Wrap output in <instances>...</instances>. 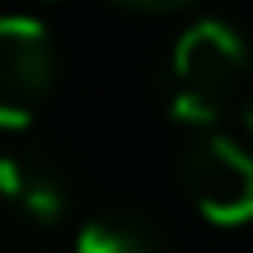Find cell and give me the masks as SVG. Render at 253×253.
<instances>
[{"label":"cell","instance_id":"1","mask_svg":"<svg viewBox=\"0 0 253 253\" xmlns=\"http://www.w3.org/2000/svg\"><path fill=\"white\" fill-rule=\"evenodd\" d=\"M249 42L225 19H192L164 61V108L192 131H211L230 108H244Z\"/></svg>","mask_w":253,"mask_h":253},{"label":"cell","instance_id":"2","mask_svg":"<svg viewBox=\"0 0 253 253\" xmlns=\"http://www.w3.org/2000/svg\"><path fill=\"white\" fill-rule=\"evenodd\" d=\"M178 183L192 211L211 225L253 220V150L225 131H192L178 150Z\"/></svg>","mask_w":253,"mask_h":253},{"label":"cell","instance_id":"3","mask_svg":"<svg viewBox=\"0 0 253 253\" xmlns=\"http://www.w3.org/2000/svg\"><path fill=\"white\" fill-rule=\"evenodd\" d=\"M56 42L38 19L5 14L0 19V126L24 131L42 113L56 89Z\"/></svg>","mask_w":253,"mask_h":253},{"label":"cell","instance_id":"4","mask_svg":"<svg viewBox=\"0 0 253 253\" xmlns=\"http://www.w3.org/2000/svg\"><path fill=\"white\" fill-rule=\"evenodd\" d=\"M71 173L47 145L38 141H14L0 150V207L19 216L24 225L52 230L71 211Z\"/></svg>","mask_w":253,"mask_h":253},{"label":"cell","instance_id":"5","mask_svg":"<svg viewBox=\"0 0 253 253\" xmlns=\"http://www.w3.org/2000/svg\"><path fill=\"white\" fill-rule=\"evenodd\" d=\"M75 253H169V235L141 207H103L80 225Z\"/></svg>","mask_w":253,"mask_h":253},{"label":"cell","instance_id":"6","mask_svg":"<svg viewBox=\"0 0 253 253\" xmlns=\"http://www.w3.org/2000/svg\"><path fill=\"white\" fill-rule=\"evenodd\" d=\"M122 9H136V14H178V9L197 5V0H113Z\"/></svg>","mask_w":253,"mask_h":253},{"label":"cell","instance_id":"7","mask_svg":"<svg viewBox=\"0 0 253 253\" xmlns=\"http://www.w3.org/2000/svg\"><path fill=\"white\" fill-rule=\"evenodd\" d=\"M239 118H244V131H249V141H253V94L244 99V108H239Z\"/></svg>","mask_w":253,"mask_h":253}]
</instances>
